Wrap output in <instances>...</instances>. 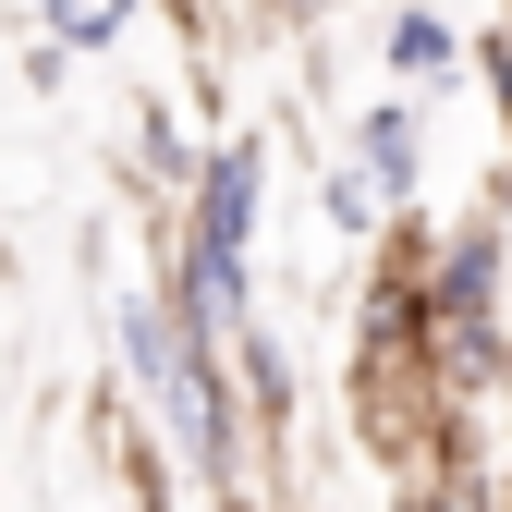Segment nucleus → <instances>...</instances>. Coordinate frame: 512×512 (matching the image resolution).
Listing matches in <instances>:
<instances>
[{"label":"nucleus","instance_id":"obj_1","mask_svg":"<svg viewBox=\"0 0 512 512\" xmlns=\"http://www.w3.org/2000/svg\"><path fill=\"white\" fill-rule=\"evenodd\" d=\"M110 366L122 391H135V415L159 427V452L196 476L208 500L220 488H256V464H269V439H256L244 391H232V354H208L183 317L159 305V281H122L110 293Z\"/></svg>","mask_w":512,"mask_h":512},{"label":"nucleus","instance_id":"obj_2","mask_svg":"<svg viewBox=\"0 0 512 512\" xmlns=\"http://www.w3.org/2000/svg\"><path fill=\"white\" fill-rule=\"evenodd\" d=\"M159 232H183V244L232 256V269H256V232H269V135H208L196 183H183V208Z\"/></svg>","mask_w":512,"mask_h":512},{"label":"nucleus","instance_id":"obj_3","mask_svg":"<svg viewBox=\"0 0 512 512\" xmlns=\"http://www.w3.org/2000/svg\"><path fill=\"white\" fill-rule=\"evenodd\" d=\"M159 305L196 330L208 354H232L244 330H256V269H232V256H208V244H183V232H159Z\"/></svg>","mask_w":512,"mask_h":512},{"label":"nucleus","instance_id":"obj_4","mask_svg":"<svg viewBox=\"0 0 512 512\" xmlns=\"http://www.w3.org/2000/svg\"><path fill=\"white\" fill-rule=\"evenodd\" d=\"M342 159H354L391 208H415V196H427V98H403V86H391V98H366V110H354V135H342Z\"/></svg>","mask_w":512,"mask_h":512},{"label":"nucleus","instance_id":"obj_5","mask_svg":"<svg viewBox=\"0 0 512 512\" xmlns=\"http://www.w3.org/2000/svg\"><path fill=\"white\" fill-rule=\"evenodd\" d=\"M464 25L439 13V0H391V25H378V74H391L403 98H439V86H464Z\"/></svg>","mask_w":512,"mask_h":512},{"label":"nucleus","instance_id":"obj_6","mask_svg":"<svg viewBox=\"0 0 512 512\" xmlns=\"http://www.w3.org/2000/svg\"><path fill=\"white\" fill-rule=\"evenodd\" d=\"M232 391H244L256 439H281V427H293V403H305V378H293V342L269 330V305H256V330L232 342Z\"/></svg>","mask_w":512,"mask_h":512},{"label":"nucleus","instance_id":"obj_7","mask_svg":"<svg viewBox=\"0 0 512 512\" xmlns=\"http://www.w3.org/2000/svg\"><path fill=\"white\" fill-rule=\"evenodd\" d=\"M378 512H500V476L488 464H415V476H391Z\"/></svg>","mask_w":512,"mask_h":512},{"label":"nucleus","instance_id":"obj_8","mask_svg":"<svg viewBox=\"0 0 512 512\" xmlns=\"http://www.w3.org/2000/svg\"><path fill=\"white\" fill-rule=\"evenodd\" d=\"M37 37H61L74 61H98V49L135 37V0H37Z\"/></svg>","mask_w":512,"mask_h":512},{"label":"nucleus","instance_id":"obj_9","mask_svg":"<svg viewBox=\"0 0 512 512\" xmlns=\"http://www.w3.org/2000/svg\"><path fill=\"white\" fill-rule=\"evenodd\" d=\"M317 208H330V220H342L354 244H378V232H391V220H403V208H391V196H378V183H366V171L342 159V147H330V159H317Z\"/></svg>","mask_w":512,"mask_h":512},{"label":"nucleus","instance_id":"obj_10","mask_svg":"<svg viewBox=\"0 0 512 512\" xmlns=\"http://www.w3.org/2000/svg\"><path fill=\"white\" fill-rule=\"evenodd\" d=\"M476 61H464V74L488 86V110H500V147H512V13H488V37H464Z\"/></svg>","mask_w":512,"mask_h":512},{"label":"nucleus","instance_id":"obj_11","mask_svg":"<svg viewBox=\"0 0 512 512\" xmlns=\"http://www.w3.org/2000/svg\"><path fill=\"white\" fill-rule=\"evenodd\" d=\"M256 13L269 25H330V13H366V0H256ZM378 13H391V0H378Z\"/></svg>","mask_w":512,"mask_h":512},{"label":"nucleus","instance_id":"obj_12","mask_svg":"<svg viewBox=\"0 0 512 512\" xmlns=\"http://www.w3.org/2000/svg\"><path fill=\"white\" fill-rule=\"evenodd\" d=\"M196 512H269V500H256V488H220V500H196Z\"/></svg>","mask_w":512,"mask_h":512},{"label":"nucleus","instance_id":"obj_13","mask_svg":"<svg viewBox=\"0 0 512 512\" xmlns=\"http://www.w3.org/2000/svg\"><path fill=\"white\" fill-rule=\"evenodd\" d=\"M500 415H512V330H500Z\"/></svg>","mask_w":512,"mask_h":512},{"label":"nucleus","instance_id":"obj_14","mask_svg":"<svg viewBox=\"0 0 512 512\" xmlns=\"http://www.w3.org/2000/svg\"><path fill=\"white\" fill-rule=\"evenodd\" d=\"M500 13H512V0H500Z\"/></svg>","mask_w":512,"mask_h":512}]
</instances>
